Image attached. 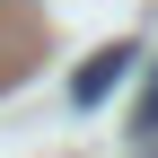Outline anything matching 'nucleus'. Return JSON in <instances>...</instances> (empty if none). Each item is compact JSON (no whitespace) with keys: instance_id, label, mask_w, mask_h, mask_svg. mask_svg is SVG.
<instances>
[{"instance_id":"f03ea898","label":"nucleus","mask_w":158,"mask_h":158,"mask_svg":"<svg viewBox=\"0 0 158 158\" xmlns=\"http://www.w3.org/2000/svg\"><path fill=\"white\" fill-rule=\"evenodd\" d=\"M132 132H141V141H158V79H149V97H141V114H132Z\"/></svg>"},{"instance_id":"f257e3e1","label":"nucleus","mask_w":158,"mask_h":158,"mask_svg":"<svg viewBox=\"0 0 158 158\" xmlns=\"http://www.w3.org/2000/svg\"><path fill=\"white\" fill-rule=\"evenodd\" d=\"M123 70H132V44H106V53H88V62H79V79H70V106H106Z\"/></svg>"}]
</instances>
